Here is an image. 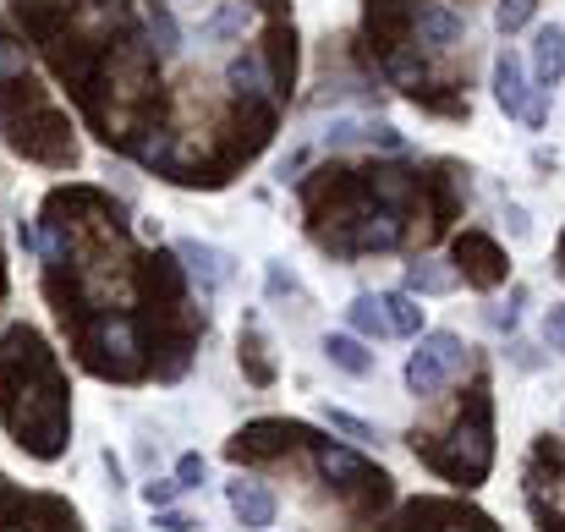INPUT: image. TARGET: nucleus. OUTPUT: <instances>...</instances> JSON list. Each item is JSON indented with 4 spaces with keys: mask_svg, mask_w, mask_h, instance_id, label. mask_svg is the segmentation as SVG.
I'll use <instances>...</instances> for the list:
<instances>
[{
    "mask_svg": "<svg viewBox=\"0 0 565 532\" xmlns=\"http://www.w3.org/2000/svg\"><path fill=\"white\" fill-rule=\"evenodd\" d=\"M456 264H461V275H467L472 286H494V280H505V253H500L483 231L456 236Z\"/></svg>",
    "mask_w": 565,
    "mask_h": 532,
    "instance_id": "obj_4",
    "label": "nucleus"
},
{
    "mask_svg": "<svg viewBox=\"0 0 565 532\" xmlns=\"http://www.w3.org/2000/svg\"><path fill=\"white\" fill-rule=\"evenodd\" d=\"M533 11H539V0H500L494 6V28L500 33H522L533 22Z\"/></svg>",
    "mask_w": 565,
    "mask_h": 532,
    "instance_id": "obj_17",
    "label": "nucleus"
},
{
    "mask_svg": "<svg viewBox=\"0 0 565 532\" xmlns=\"http://www.w3.org/2000/svg\"><path fill=\"white\" fill-rule=\"evenodd\" d=\"M379 302H384L390 336H417V330H423V308L412 302V291H390V297H379Z\"/></svg>",
    "mask_w": 565,
    "mask_h": 532,
    "instance_id": "obj_12",
    "label": "nucleus"
},
{
    "mask_svg": "<svg viewBox=\"0 0 565 532\" xmlns=\"http://www.w3.org/2000/svg\"><path fill=\"white\" fill-rule=\"evenodd\" d=\"M17 6H22V0H17Z\"/></svg>",
    "mask_w": 565,
    "mask_h": 532,
    "instance_id": "obj_26",
    "label": "nucleus"
},
{
    "mask_svg": "<svg viewBox=\"0 0 565 532\" xmlns=\"http://www.w3.org/2000/svg\"><path fill=\"white\" fill-rule=\"evenodd\" d=\"M527 66H522V55L516 50H500V61H494V99H500V110L505 116H522L527 110Z\"/></svg>",
    "mask_w": 565,
    "mask_h": 532,
    "instance_id": "obj_8",
    "label": "nucleus"
},
{
    "mask_svg": "<svg viewBox=\"0 0 565 532\" xmlns=\"http://www.w3.org/2000/svg\"><path fill=\"white\" fill-rule=\"evenodd\" d=\"M450 286H456V275H450V269H439V264H428V258L406 269V291H423V297H439V291H450Z\"/></svg>",
    "mask_w": 565,
    "mask_h": 532,
    "instance_id": "obj_15",
    "label": "nucleus"
},
{
    "mask_svg": "<svg viewBox=\"0 0 565 532\" xmlns=\"http://www.w3.org/2000/svg\"><path fill=\"white\" fill-rule=\"evenodd\" d=\"M28 72V50L17 44V39H0V83H11V77H22Z\"/></svg>",
    "mask_w": 565,
    "mask_h": 532,
    "instance_id": "obj_19",
    "label": "nucleus"
},
{
    "mask_svg": "<svg viewBox=\"0 0 565 532\" xmlns=\"http://www.w3.org/2000/svg\"><path fill=\"white\" fill-rule=\"evenodd\" d=\"M363 121H330V132H324V149H347V143H363Z\"/></svg>",
    "mask_w": 565,
    "mask_h": 532,
    "instance_id": "obj_20",
    "label": "nucleus"
},
{
    "mask_svg": "<svg viewBox=\"0 0 565 532\" xmlns=\"http://www.w3.org/2000/svg\"><path fill=\"white\" fill-rule=\"evenodd\" d=\"M489 456H494V450H489V412L478 406V412L450 434V456H445L439 467H445L450 478H461V483H478V478L489 472Z\"/></svg>",
    "mask_w": 565,
    "mask_h": 532,
    "instance_id": "obj_2",
    "label": "nucleus"
},
{
    "mask_svg": "<svg viewBox=\"0 0 565 532\" xmlns=\"http://www.w3.org/2000/svg\"><path fill=\"white\" fill-rule=\"evenodd\" d=\"M324 423H330V428H341L347 439H374V428H369L363 417H352V412H341V406H324Z\"/></svg>",
    "mask_w": 565,
    "mask_h": 532,
    "instance_id": "obj_18",
    "label": "nucleus"
},
{
    "mask_svg": "<svg viewBox=\"0 0 565 532\" xmlns=\"http://www.w3.org/2000/svg\"><path fill=\"white\" fill-rule=\"evenodd\" d=\"M319 472L335 483V489H363V483H384V472H374L363 456L341 450V445H319Z\"/></svg>",
    "mask_w": 565,
    "mask_h": 532,
    "instance_id": "obj_6",
    "label": "nucleus"
},
{
    "mask_svg": "<svg viewBox=\"0 0 565 532\" xmlns=\"http://www.w3.org/2000/svg\"><path fill=\"white\" fill-rule=\"evenodd\" d=\"M177 494H188V489H182V483H177V478H154V483H149V489H143V500H149V506H154V511H166V506H171V500H177Z\"/></svg>",
    "mask_w": 565,
    "mask_h": 532,
    "instance_id": "obj_21",
    "label": "nucleus"
},
{
    "mask_svg": "<svg viewBox=\"0 0 565 532\" xmlns=\"http://www.w3.org/2000/svg\"><path fill=\"white\" fill-rule=\"evenodd\" d=\"M149 39H154V55H182V28H177V17L166 11V6H154L149 11Z\"/></svg>",
    "mask_w": 565,
    "mask_h": 532,
    "instance_id": "obj_14",
    "label": "nucleus"
},
{
    "mask_svg": "<svg viewBox=\"0 0 565 532\" xmlns=\"http://www.w3.org/2000/svg\"><path fill=\"white\" fill-rule=\"evenodd\" d=\"M412 28H417V39H423L428 50H450V44H461V33H467V17L434 0V6H423V11L412 17Z\"/></svg>",
    "mask_w": 565,
    "mask_h": 532,
    "instance_id": "obj_7",
    "label": "nucleus"
},
{
    "mask_svg": "<svg viewBox=\"0 0 565 532\" xmlns=\"http://www.w3.org/2000/svg\"><path fill=\"white\" fill-rule=\"evenodd\" d=\"M544 341H550L555 352H565V308H555V313L544 319Z\"/></svg>",
    "mask_w": 565,
    "mask_h": 532,
    "instance_id": "obj_23",
    "label": "nucleus"
},
{
    "mask_svg": "<svg viewBox=\"0 0 565 532\" xmlns=\"http://www.w3.org/2000/svg\"><path fill=\"white\" fill-rule=\"evenodd\" d=\"M533 77H539V88H555L565 77V28L561 22L539 28V39H533Z\"/></svg>",
    "mask_w": 565,
    "mask_h": 532,
    "instance_id": "obj_9",
    "label": "nucleus"
},
{
    "mask_svg": "<svg viewBox=\"0 0 565 532\" xmlns=\"http://www.w3.org/2000/svg\"><path fill=\"white\" fill-rule=\"evenodd\" d=\"M225 83L236 88V99H242V105H264V99L275 94L269 55H264V50H242V55H231V66H225Z\"/></svg>",
    "mask_w": 565,
    "mask_h": 532,
    "instance_id": "obj_3",
    "label": "nucleus"
},
{
    "mask_svg": "<svg viewBox=\"0 0 565 532\" xmlns=\"http://www.w3.org/2000/svg\"><path fill=\"white\" fill-rule=\"evenodd\" d=\"M347 319H352V330L369 336V341L390 336V324H384V302H374V297H358V302L347 308Z\"/></svg>",
    "mask_w": 565,
    "mask_h": 532,
    "instance_id": "obj_16",
    "label": "nucleus"
},
{
    "mask_svg": "<svg viewBox=\"0 0 565 532\" xmlns=\"http://www.w3.org/2000/svg\"><path fill=\"white\" fill-rule=\"evenodd\" d=\"M467 362V347H461V336H450V330H439V336H428L417 352L406 357V390L412 395H434L456 368Z\"/></svg>",
    "mask_w": 565,
    "mask_h": 532,
    "instance_id": "obj_1",
    "label": "nucleus"
},
{
    "mask_svg": "<svg viewBox=\"0 0 565 532\" xmlns=\"http://www.w3.org/2000/svg\"><path fill=\"white\" fill-rule=\"evenodd\" d=\"M247 28H253V0H225L209 17V39H242Z\"/></svg>",
    "mask_w": 565,
    "mask_h": 532,
    "instance_id": "obj_13",
    "label": "nucleus"
},
{
    "mask_svg": "<svg viewBox=\"0 0 565 532\" xmlns=\"http://www.w3.org/2000/svg\"><path fill=\"white\" fill-rule=\"evenodd\" d=\"M225 500H231V511H236V522L242 528H269L275 522V500H269V489H258V483H231L225 489Z\"/></svg>",
    "mask_w": 565,
    "mask_h": 532,
    "instance_id": "obj_10",
    "label": "nucleus"
},
{
    "mask_svg": "<svg viewBox=\"0 0 565 532\" xmlns=\"http://www.w3.org/2000/svg\"><path fill=\"white\" fill-rule=\"evenodd\" d=\"M324 352H330V362H335L341 373H352V379H369V373H374V352H369L358 336H330Z\"/></svg>",
    "mask_w": 565,
    "mask_h": 532,
    "instance_id": "obj_11",
    "label": "nucleus"
},
{
    "mask_svg": "<svg viewBox=\"0 0 565 532\" xmlns=\"http://www.w3.org/2000/svg\"><path fill=\"white\" fill-rule=\"evenodd\" d=\"M561 258H565V242H561Z\"/></svg>",
    "mask_w": 565,
    "mask_h": 532,
    "instance_id": "obj_25",
    "label": "nucleus"
},
{
    "mask_svg": "<svg viewBox=\"0 0 565 532\" xmlns=\"http://www.w3.org/2000/svg\"><path fill=\"white\" fill-rule=\"evenodd\" d=\"M177 258H182V269L198 280V291H220V286L231 280V258H225L220 247L198 242V236H182V242H177Z\"/></svg>",
    "mask_w": 565,
    "mask_h": 532,
    "instance_id": "obj_5",
    "label": "nucleus"
},
{
    "mask_svg": "<svg viewBox=\"0 0 565 532\" xmlns=\"http://www.w3.org/2000/svg\"><path fill=\"white\" fill-rule=\"evenodd\" d=\"M160 528H166V532H192L198 522H192V517H182V511H166V517H160Z\"/></svg>",
    "mask_w": 565,
    "mask_h": 532,
    "instance_id": "obj_24",
    "label": "nucleus"
},
{
    "mask_svg": "<svg viewBox=\"0 0 565 532\" xmlns=\"http://www.w3.org/2000/svg\"><path fill=\"white\" fill-rule=\"evenodd\" d=\"M177 483H182V489H198V483H203V456H182V461H177Z\"/></svg>",
    "mask_w": 565,
    "mask_h": 532,
    "instance_id": "obj_22",
    "label": "nucleus"
}]
</instances>
